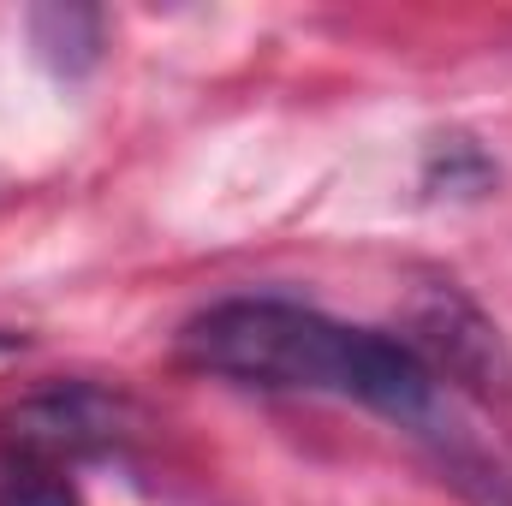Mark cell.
<instances>
[{"label": "cell", "instance_id": "7a4b0ae2", "mask_svg": "<svg viewBox=\"0 0 512 506\" xmlns=\"http://www.w3.org/2000/svg\"><path fill=\"white\" fill-rule=\"evenodd\" d=\"M137 435V405L96 381H60L42 393H24L0 411V453L42 459V465H78L126 447Z\"/></svg>", "mask_w": 512, "mask_h": 506}, {"label": "cell", "instance_id": "3957f363", "mask_svg": "<svg viewBox=\"0 0 512 506\" xmlns=\"http://www.w3.org/2000/svg\"><path fill=\"white\" fill-rule=\"evenodd\" d=\"M411 334H417V358L447 376H459L477 393H507L512 387V358L501 328L459 292V286H423L411 298Z\"/></svg>", "mask_w": 512, "mask_h": 506}, {"label": "cell", "instance_id": "6da1fadb", "mask_svg": "<svg viewBox=\"0 0 512 506\" xmlns=\"http://www.w3.org/2000/svg\"><path fill=\"white\" fill-rule=\"evenodd\" d=\"M179 352L209 376L251 387H322L405 423H417L435 399L429 364L405 340H387L376 328H340L286 298H227L203 310L179 334Z\"/></svg>", "mask_w": 512, "mask_h": 506}, {"label": "cell", "instance_id": "8992f818", "mask_svg": "<svg viewBox=\"0 0 512 506\" xmlns=\"http://www.w3.org/2000/svg\"><path fill=\"white\" fill-rule=\"evenodd\" d=\"M0 506H84V501H78V483L60 465L0 453Z\"/></svg>", "mask_w": 512, "mask_h": 506}, {"label": "cell", "instance_id": "5b68a950", "mask_svg": "<svg viewBox=\"0 0 512 506\" xmlns=\"http://www.w3.org/2000/svg\"><path fill=\"white\" fill-rule=\"evenodd\" d=\"M423 185L435 197H483L495 185V161L471 137H435L429 167H423Z\"/></svg>", "mask_w": 512, "mask_h": 506}, {"label": "cell", "instance_id": "52a82bcc", "mask_svg": "<svg viewBox=\"0 0 512 506\" xmlns=\"http://www.w3.org/2000/svg\"><path fill=\"white\" fill-rule=\"evenodd\" d=\"M12 346H24V340L18 334H0V352H12Z\"/></svg>", "mask_w": 512, "mask_h": 506}, {"label": "cell", "instance_id": "277c9868", "mask_svg": "<svg viewBox=\"0 0 512 506\" xmlns=\"http://www.w3.org/2000/svg\"><path fill=\"white\" fill-rule=\"evenodd\" d=\"M30 48H36L54 72L78 78V72H90V66L102 60V12H96V6H78V0L36 6V12H30Z\"/></svg>", "mask_w": 512, "mask_h": 506}]
</instances>
